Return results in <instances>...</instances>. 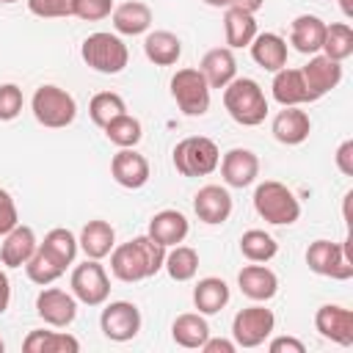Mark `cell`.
<instances>
[{"instance_id":"6da1fadb","label":"cell","mask_w":353,"mask_h":353,"mask_svg":"<svg viewBox=\"0 0 353 353\" xmlns=\"http://www.w3.org/2000/svg\"><path fill=\"white\" fill-rule=\"evenodd\" d=\"M163 262H165V245H160L149 234H138L130 243L113 245L110 251V273L127 284L154 276L157 270H163Z\"/></svg>"},{"instance_id":"7a4b0ae2","label":"cell","mask_w":353,"mask_h":353,"mask_svg":"<svg viewBox=\"0 0 353 353\" xmlns=\"http://www.w3.org/2000/svg\"><path fill=\"white\" fill-rule=\"evenodd\" d=\"M223 108H226V113L237 124L256 127L268 116V97H265V91L259 88L256 80H251V77H234L223 88Z\"/></svg>"},{"instance_id":"3957f363","label":"cell","mask_w":353,"mask_h":353,"mask_svg":"<svg viewBox=\"0 0 353 353\" xmlns=\"http://www.w3.org/2000/svg\"><path fill=\"white\" fill-rule=\"evenodd\" d=\"M254 210L259 218H265L273 226H290L301 218V201L284 182H276V179H265L256 185Z\"/></svg>"},{"instance_id":"277c9868","label":"cell","mask_w":353,"mask_h":353,"mask_svg":"<svg viewBox=\"0 0 353 353\" xmlns=\"http://www.w3.org/2000/svg\"><path fill=\"white\" fill-rule=\"evenodd\" d=\"M30 110L36 116L39 124L50 127V130H61V127H69L77 116V102L74 97L61 88V85H39L33 91V99H30Z\"/></svg>"},{"instance_id":"5b68a950","label":"cell","mask_w":353,"mask_h":353,"mask_svg":"<svg viewBox=\"0 0 353 353\" xmlns=\"http://www.w3.org/2000/svg\"><path fill=\"white\" fill-rule=\"evenodd\" d=\"M80 55L99 74H119L130 61L127 44L116 33H108V30H97V33L85 36Z\"/></svg>"},{"instance_id":"8992f818","label":"cell","mask_w":353,"mask_h":353,"mask_svg":"<svg viewBox=\"0 0 353 353\" xmlns=\"http://www.w3.org/2000/svg\"><path fill=\"white\" fill-rule=\"evenodd\" d=\"M171 160H174V168L182 176H207L218 168L221 152H218V143L212 138L188 135L174 146Z\"/></svg>"},{"instance_id":"52a82bcc","label":"cell","mask_w":353,"mask_h":353,"mask_svg":"<svg viewBox=\"0 0 353 353\" xmlns=\"http://www.w3.org/2000/svg\"><path fill=\"white\" fill-rule=\"evenodd\" d=\"M306 265L312 273L334 279V281H347L353 279V256H350V240L345 243H331V240H314L306 248Z\"/></svg>"},{"instance_id":"ba28073f","label":"cell","mask_w":353,"mask_h":353,"mask_svg":"<svg viewBox=\"0 0 353 353\" xmlns=\"http://www.w3.org/2000/svg\"><path fill=\"white\" fill-rule=\"evenodd\" d=\"M171 97L185 116L196 119L210 110V85H207L204 74L193 66L176 69V74L171 77Z\"/></svg>"},{"instance_id":"9c48e42d","label":"cell","mask_w":353,"mask_h":353,"mask_svg":"<svg viewBox=\"0 0 353 353\" xmlns=\"http://www.w3.org/2000/svg\"><path fill=\"white\" fill-rule=\"evenodd\" d=\"M276 328V314L259 303L245 306L232 320V339L237 347H259Z\"/></svg>"},{"instance_id":"30bf717a","label":"cell","mask_w":353,"mask_h":353,"mask_svg":"<svg viewBox=\"0 0 353 353\" xmlns=\"http://www.w3.org/2000/svg\"><path fill=\"white\" fill-rule=\"evenodd\" d=\"M69 287H72V295L85 306H102L110 295V279L99 265V259H85L83 265H77L72 270Z\"/></svg>"},{"instance_id":"8fae6325","label":"cell","mask_w":353,"mask_h":353,"mask_svg":"<svg viewBox=\"0 0 353 353\" xmlns=\"http://www.w3.org/2000/svg\"><path fill=\"white\" fill-rule=\"evenodd\" d=\"M99 328L110 342H130L141 331V309L130 301H110L99 314Z\"/></svg>"},{"instance_id":"7c38bea8","label":"cell","mask_w":353,"mask_h":353,"mask_svg":"<svg viewBox=\"0 0 353 353\" xmlns=\"http://www.w3.org/2000/svg\"><path fill=\"white\" fill-rule=\"evenodd\" d=\"M36 314L52 328H66L77 317V298L66 290L47 287L36 295Z\"/></svg>"},{"instance_id":"4fadbf2b","label":"cell","mask_w":353,"mask_h":353,"mask_svg":"<svg viewBox=\"0 0 353 353\" xmlns=\"http://www.w3.org/2000/svg\"><path fill=\"white\" fill-rule=\"evenodd\" d=\"M314 328L323 339H331L342 347L353 345V312L339 303H325L314 314Z\"/></svg>"},{"instance_id":"5bb4252c","label":"cell","mask_w":353,"mask_h":353,"mask_svg":"<svg viewBox=\"0 0 353 353\" xmlns=\"http://www.w3.org/2000/svg\"><path fill=\"white\" fill-rule=\"evenodd\" d=\"M301 74H303L309 99L314 102V99L325 97L331 88L339 85V80H342V63L339 61H331L328 55H312L309 63L301 69Z\"/></svg>"},{"instance_id":"9a60e30c","label":"cell","mask_w":353,"mask_h":353,"mask_svg":"<svg viewBox=\"0 0 353 353\" xmlns=\"http://www.w3.org/2000/svg\"><path fill=\"white\" fill-rule=\"evenodd\" d=\"M221 176L229 188H248L259 176V157L251 149L234 146L221 157Z\"/></svg>"},{"instance_id":"2e32d148","label":"cell","mask_w":353,"mask_h":353,"mask_svg":"<svg viewBox=\"0 0 353 353\" xmlns=\"http://www.w3.org/2000/svg\"><path fill=\"white\" fill-rule=\"evenodd\" d=\"M193 212L199 215L201 223L218 226L223 221H229L232 215V196L226 188L221 185H204L199 188V193L193 196Z\"/></svg>"},{"instance_id":"e0dca14e","label":"cell","mask_w":353,"mask_h":353,"mask_svg":"<svg viewBox=\"0 0 353 353\" xmlns=\"http://www.w3.org/2000/svg\"><path fill=\"white\" fill-rule=\"evenodd\" d=\"M110 176L121 188L138 190L149 182V160L143 154H138L135 149H119L110 160Z\"/></svg>"},{"instance_id":"ac0fdd59","label":"cell","mask_w":353,"mask_h":353,"mask_svg":"<svg viewBox=\"0 0 353 353\" xmlns=\"http://www.w3.org/2000/svg\"><path fill=\"white\" fill-rule=\"evenodd\" d=\"M270 132H273V138H276L279 143H284V146H298V143H303V141L309 138V132H312V119H309L306 110H301L298 105H292V108H284V110H279V113L273 116Z\"/></svg>"},{"instance_id":"d6986e66","label":"cell","mask_w":353,"mask_h":353,"mask_svg":"<svg viewBox=\"0 0 353 353\" xmlns=\"http://www.w3.org/2000/svg\"><path fill=\"white\" fill-rule=\"evenodd\" d=\"M237 287L245 298L262 303L279 292V276L270 268H265L262 262H251L237 273Z\"/></svg>"},{"instance_id":"ffe728a7","label":"cell","mask_w":353,"mask_h":353,"mask_svg":"<svg viewBox=\"0 0 353 353\" xmlns=\"http://www.w3.org/2000/svg\"><path fill=\"white\" fill-rule=\"evenodd\" d=\"M199 72L204 74L207 85L210 88H226L234 74H237V61H234V52L229 47H212L204 52L201 63H199Z\"/></svg>"},{"instance_id":"44dd1931","label":"cell","mask_w":353,"mask_h":353,"mask_svg":"<svg viewBox=\"0 0 353 353\" xmlns=\"http://www.w3.org/2000/svg\"><path fill=\"white\" fill-rule=\"evenodd\" d=\"M36 248H39V243H36V232H33L30 226L17 223L8 234H3L0 262H3L6 268H22V265L33 256Z\"/></svg>"},{"instance_id":"7402d4cb","label":"cell","mask_w":353,"mask_h":353,"mask_svg":"<svg viewBox=\"0 0 353 353\" xmlns=\"http://www.w3.org/2000/svg\"><path fill=\"white\" fill-rule=\"evenodd\" d=\"M188 232H190V223L179 210H160V212L152 215L146 234L152 240H157L160 245L171 248V245H179L188 237Z\"/></svg>"},{"instance_id":"603a6c76","label":"cell","mask_w":353,"mask_h":353,"mask_svg":"<svg viewBox=\"0 0 353 353\" xmlns=\"http://www.w3.org/2000/svg\"><path fill=\"white\" fill-rule=\"evenodd\" d=\"M323 36H325V22L314 14H301L290 25V44L303 55H317L323 47Z\"/></svg>"},{"instance_id":"cb8c5ba5","label":"cell","mask_w":353,"mask_h":353,"mask_svg":"<svg viewBox=\"0 0 353 353\" xmlns=\"http://www.w3.org/2000/svg\"><path fill=\"white\" fill-rule=\"evenodd\" d=\"M113 28L121 36H141L152 28V8L141 0H127L121 6H113Z\"/></svg>"},{"instance_id":"d4e9b609","label":"cell","mask_w":353,"mask_h":353,"mask_svg":"<svg viewBox=\"0 0 353 353\" xmlns=\"http://www.w3.org/2000/svg\"><path fill=\"white\" fill-rule=\"evenodd\" d=\"M270 91H273V99H276L281 108H292V105L312 102V99H309V91H306V83H303L301 69H287V66H284V69L273 72Z\"/></svg>"},{"instance_id":"484cf974","label":"cell","mask_w":353,"mask_h":353,"mask_svg":"<svg viewBox=\"0 0 353 353\" xmlns=\"http://www.w3.org/2000/svg\"><path fill=\"white\" fill-rule=\"evenodd\" d=\"M251 47V58L268 69V72H279L287 66V41L279 36V33H256L254 41L248 44Z\"/></svg>"},{"instance_id":"4316f807","label":"cell","mask_w":353,"mask_h":353,"mask_svg":"<svg viewBox=\"0 0 353 353\" xmlns=\"http://www.w3.org/2000/svg\"><path fill=\"white\" fill-rule=\"evenodd\" d=\"M223 36H226L229 50L248 47L254 41V36H256L254 14H248L243 8H234V6H226V11H223Z\"/></svg>"},{"instance_id":"83f0119b","label":"cell","mask_w":353,"mask_h":353,"mask_svg":"<svg viewBox=\"0 0 353 353\" xmlns=\"http://www.w3.org/2000/svg\"><path fill=\"white\" fill-rule=\"evenodd\" d=\"M143 55L154 66H174L182 55V41L171 30H152L143 39Z\"/></svg>"},{"instance_id":"f1b7e54d","label":"cell","mask_w":353,"mask_h":353,"mask_svg":"<svg viewBox=\"0 0 353 353\" xmlns=\"http://www.w3.org/2000/svg\"><path fill=\"white\" fill-rule=\"evenodd\" d=\"M77 243H80V248H83V254H85L88 259H102V256H108V254L113 251V245H116V232H113V226H110L108 221H99V218H97V221H88V223L83 226Z\"/></svg>"},{"instance_id":"f546056e","label":"cell","mask_w":353,"mask_h":353,"mask_svg":"<svg viewBox=\"0 0 353 353\" xmlns=\"http://www.w3.org/2000/svg\"><path fill=\"white\" fill-rule=\"evenodd\" d=\"M171 336L179 347H188V350H199L207 336H210V323L204 320L201 312H185L174 320L171 325Z\"/></svg>"},{"instance_id":"4dcf8cb0","label":"cell","mask_w":353,"mask_h":353,"mask_svg":"<svg viewBox=\"0 0 353 353\" xmlns=\"http://www.w3.org/2000/svg\"><path fill=\"white\" fill-rule=\"evenodd\" d=\"M229 298H232L229 284L218 276H207L193 287V306L201 314H218L229 303Z\"/></svg>"},{"instance_id":"1f68e13d","label":"cell","mask_w":353,"mask_h":353,"mask_svg":"<svg viewBox=\"0 0 353 353\" xmlns=\"http://www.w3.org/2000/svg\"><path fill=\"white\" fill-rule=\"evenodd\" d=\"M25 353H77L80 342L66 331H30L22 342Z\"/></svg>"},{"instance_id":"d6a6232c","label":"cell","mask_w":353,"mask_h":353,"mask_svg":"<svg viewBox=\"0 0 353 353\" xmlns=\"http://www.w3.org/2000/svg\"><path fill=\"white\" fill-rule=\"evenodd\" d=\"M323 55H328L331 61H345L353 55V28L347 22H331L325 25V36H323Z\"/></svg>"},{"instance_id":"836d02e7","label":"cell","mask_w":353,"mask_h":353,"mask_svg":"<svg viewBox=\"0 0 353 353\" xmlns=\"http://www.w3.org/2000/svg\"><path fill=\"white\" fill-rule=\"evenodd\" d=\"M63 270H66V265H61L47 248H36L33 251V256L25 262V273H28V279L33 281V284H52L55 279H61L63 276Z\"/></svg>"},{"instance_id":"e575fe53","label":"cell","mask_w":353,"mask_h":353,"mask_svg":"<svg viewBox=\"0 0 353 353\" xmlns=\"http://www.w3.org/2000/svg\"><path fill=\"white\" fill-rule=\"evenodd\" d=\"M240 251L248 262H270L279 254V243L265 229H248L240 237Z\"/></svg>"},{"instance_id":"d590c367","label":"cell","mask_w":353,"mask_h":353,"mask_svg":"<svg viewBox=\"0 0 353 353\" xmlns=\"http://www.w3.org/2000/svg\"><path fill=\"white\" fill-rule=\"evenodd\" d=\"M163 268L174 281H190L199 270V254L190 245H171V251H165Z\"/></svg>"},{"instance_id":"8d00e7d4","label":"cell","mask_w":353,"mask_h":353,"mask_svg":"<svg viewBox=\"0 0 353 353\" xmlns=\"http://www.w3.org/2000/svg\"><path fill=\"white\" fill-rule=\"evenodd\" d=\"M121 113H127V105H124V99L116 94V91H99V94H94L91 97V102H88V116H91V121L97 124V127H108L116 116H121Z\"/></svg>"},{"instance_id":"74e56055","label":"cell","mask_w":353,"mask_h":353,"mask_svg":"<svg viewBox=\"0 0 353 353\" xmlns=\"http://www.w3.org/2000/svg\"><path fill=\"white\" fill-rule=\"evenodd\" d=\"M105 135H108V141L116 143L119 149H135L138 141L143 138V127H141V121H138L135 116L121 113V116H116V119L105 127Z\"/></svg>"},{"instance_id":"f35d334b","label":"cell","mask_w":353,"mask_h":353,"mask_svg":"<svg viewBox=\"0 0 353 353\" xmlns=\"http://www.w3.org/2000/svg\"><path fill=\"white\" fill-rule=\"evenodd\" d=\"M41 248H47L61 265H72L74 262V256H77V248H80V243H77V237L69 232V229H63V226H58V229H50L47 234H44V243H39Z\"/></svg>"},{"instance_id":"ab89813d","label":"cell","mask_w":353,"mask_h":353,"mask_svg":"<svg viewBox=\"0 0 353 353\" xmlns=\"http://www.w3.org/2000/svg\"><path fill=\"white\" fill-rule=\"evenodd\" d=\"M25 97L17 83H3L0 85V121H14L22 113Z\"/></svg>"},{"instance_id":"60d3db41","label":"cell","mask_w":353,"mask_h":353,"mask_svg":"<svg viewBox=\"0 0 353 353\" xmlns=\"http://www.w3.org/2000/svg\"><path fill=\"white\" fill-rule=\"evenodd\" d=\"M113 14V0H74L72 3V17L85 19V22H99Z\"/></svg>"},{"instance_id":"b9f144b4","label":"cell","mask_w":353,"mask_h":353,"mask_svg":"<svg viewBox=\"0 0 353 353\" xmlns=\"http://www.w3.org/2000/svg\"><path fill=\"white\" fill-rule=\"evenodd\" d=\"M72 3L74 0H28V8L41 19H58V17H72Z\"/></svg>"},{"instance_id":"7bdbcfd3","label":"cell","mask_w":353,"mask_h":353,"mask_svg":"<svg viewBox=\"0 0 353 353\" xmlns=\"http://www.w3.org/2000/svg\"><path fill=\"white\" fill-rule=\"evenodd\" d=\"M19 223V215H17V204L11 199V193L6 188H0V237L8 234L14 226Z\"/></svg>"},{"instance_id":"ee69618b","label":"cell","mask_w":353,"mask_h":353,"mask_svg":"<svg viewBox=\"0 0 353 353\" xmlns=\"http://www.w3.org/2000/svg\"><path fill=\"white\" fill-rule=\"evenodd\" d=\"M268 350H270V353H303L306 347H303V342L295 339V336H276V339L268 342Z\"/></svg>"},{"instance_id":"f6af8a7d","label":"cell","mask_w":353,"mask_h":353,"mask_svg":"<svg viewBox=\"0 0 353 353\" xmlns=\"http://www.w3.org/2000/svg\"><path fill=\"white\" fill-rule=\"evenodd\" d=\"M336 168L345 176H353V141H342L336 149Z\"/></svg>"},{"instance_id":"bcb514c9","label":"cell","mask_w":353,"mask_h":353,"mask_svg":"<svg viewBox=\"0 0 353 353\" xmlns=\"http://www.w3.org/2000/svg\"><path fill=\"white\" fill-rule=\"evenodd\" d=\"M199 350H204V353H234L237 345H234V339H212V336H207V342Z\"/></svg>"},{"instance_id":"7dc6e473","label":"cell","mask_w":353,"mask_h":353,"mask_svg":"<svg viewBox=\"0 0 353 353\" xmlns=\"http://www.w3.org/2000/svg\"><path fill=\"white\" fill-rule=\"evenodd\" d=\"M8 303H11V281H8L6 270L0 268V314L8 309Z\"/></svg>"},{"instance_id":"c3c4849f","label":"cell","mask_w":353,"mask_h":353,"mask_svg":"<svg viewBox=\"0 0 353 353\" xmlns=\"http://www.w3.org/2000/svg\"><path fill=\"white\" fill-rule=\"evenodd\" d=\"M229 6H234V8H243V11H248V14H256V11L265 6V0H232Z\"/></svg>"},{"instance_id":"681fc988","label":"cell","mask_w":353,"mask_h":353,"mask_svg":"<svg viewBox=\"0 0 353 353\" xmlns=\"http://www.w3.org/2000/svg\"><path fill=\"white\" fill-rule=\"evenodd\" d=\"M204 3H207V6H215V8H226L232 0H204Z\"/></svg>"},{"instance_id":"f907efd6","label":"cell","mask_w":353,"mask_h":353,"mask_svg":"<svg viewBox=\"0 0 353 353\" xmlns=\"http://www.w3.org/2000/svg\"><path fill=\"white\" fill-rule=\"evenodd\" d=\"M339 6H342V11H345V17H350V14H353V6H350V0H339Z\"/></svg>"},{"instance_id":"816d5d0a","label":"cell","mask_w":353,"mask_h":353,"mask_svg":"<svg viewBox=\"0 0 353 353\" xmlns=\"http://www.w3.org/2000/svg\"><path fill=\"white\" fill-rule=\"evenodd\" d=\"M3 350H6V342H3V339H0V353H3Z\"/></svg>"},{"instance_id":"f5cc1de1","label":"cell","mask_w":353,"mask_h":353,"mask_svg":"<svg viewBox=\"0 0 353 353\" xmlns=\"http://www.w3.org/2000/svg\"><path fill=\"white\" fill-rule=\"evenodd\" d=\"M0 3H17V0H0Z\"/></svg>"}]
</instances>
